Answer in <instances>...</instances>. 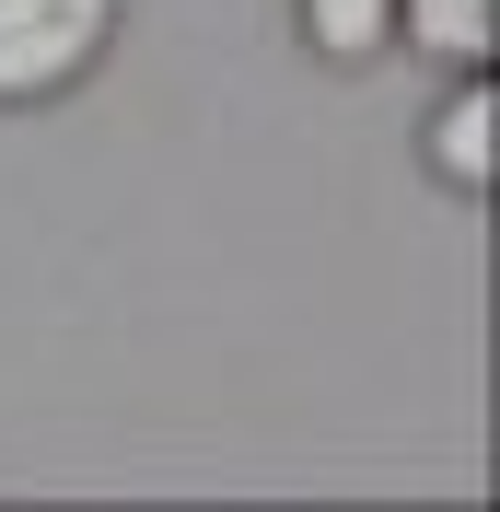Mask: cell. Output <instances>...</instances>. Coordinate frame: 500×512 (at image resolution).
<instances>
[{
    "instance_id": "3",
    "label": "cell",
    "mask_w": 500,
    "mask_h": 512,
    "mask_svg": "<svg viewBox=\"0 0 500 512\" xmlns=\"http://www.w3.org/2000/svg\"><path fill=\"white\" fill-rule=\"evenodd\" d=\"M303 35H314V59H384V35H396V0H303Z\"/></svg>"
},
{
    "instance_id": "4",
    "label": "cell",
    "mask_w": 500,
    "mask_h": 512,
    "mask_svg": "<svg viewBox=\"0 0 500 512\" xmlns=\"http://www.w3.org/2000/svg\"><path fill=\"white\" fill-rule=\"evenodd\" d=\"M396 12H407V47H431L454 70L489 59V0H396Z\"/></svg>"
},
{
    "instance_id": "2",
    "label": "cell",
    "mask_w": 500,
    "mask_h": 512,
    "mask_svg": "<svg viewBox=\"0 0 500 512\" xmlns=\"http://www.w3.org/2000/svg\"><path fill=\"white\" fill-rule=\"evenodd\" d=\"M431 175L454 198H489V175H500V94L489 82H466V94L431 117Z\"/></svg>"
},
{
    "instance_id": "1",
    "label": "cell",
    "mask_w": 500,
    "mask_h": 512,
    "mask_svg": "<svg viewBox=\"0 0 500 512\" xmlns=\"http://www.w3.org/2000/svg\"><path fill=\"white\" fill-rule=\"evenodd\" d=\"M117 0H0V105H47L105 59Z\"/></svg>"
}]
</instances>
